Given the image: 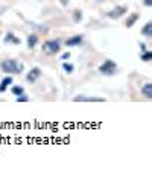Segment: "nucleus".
Masks as SVG:
<instances>
[{
  "instance_id": "1",
  "label": "nucleus",
  "mask_w": 152,
  "mask_h": 178,
  "mask_svg": "<svg viewBox=\"0 0 152 178\" xmlns=\"http://www.w3.org/2000/svg\"><path fill=\"white\" fill-rule=\"evenodd\" d=\"M0 69H2L3 73L6 75H17V73H22L23 70V64H20L17 59H3L2 62H0Z\"/></svg>"
},
{
  "instance_id": "2",
  "label": "nucleus",
  "mask_w": 152,
  "mask_h": 178,
  "mask_svg": "<svg viewBox=\"0 0 152 178\" xmlns=\"http://www.w3.org/2000/svg\"><path fill=\"white\" fill-rule=\"evenodd\" d=\"M99 72L102 75H106V76H111L117 72V64L113 61V59H105L100 65H99Z\"/></svg>"
},
{
  "instance_id": "3",
  "label": "nucleus",
  "mask_w": 152,
  "mask_h": 178,
  "mask_svg": "<svg viewBox=\"0 0 152 178\" xmlns=\"http://www.w3.org/2000/svg\"><path fill=\"white\" fill-rule=\"evenodd\" d=\"M59 49H61V46H59L58 40H47V41L43 43V50L47 55H55V53L59 52Z\"/></svg>"
},
{
  "instance_id": "4",
  "label": "nucleus",
  "mask_w": 152,
  "mask_h": 178,
  "mask_svg": "<svg viewBox=\"0 0 152 178\" xmlns=\"http://www.w3.org/2000/svg\"><path fill=\"white\" fill-rule=\"evenodd\" d=\"M73 101H75V102H105V99H103V98H96V96H82V95L75 96V98H73Z\"/></svg>"
},
{
  "instance_id": "5",
  "label": "nucleus",
  "mask_w": 152,
  "mask_h": 178,
  "mask_svg": "<svg viewBox=\"0 0 152 178\" xmlns=\"http://www.w3.org/2000/svg\"><path fill=\"white\" fill-rule=\"evenodd\" d=\"M126 11H128L126 6H117V8H114L113 11L108 12V17H110V18H120L123 14H126Z\"/></svg>"
},
{
  "instance_id": "6",
  "label": "nucleus",
  "mask_w": 152,
  "mask_h": 178,
  "mask_svg": "<svg viewBox=\"0 0 152 178\" xmlns=\"http://www.w3.org/2000/svg\"><path fill=\"white\" fill-rule=\"evenodd\" d=\"M82 40H84V37H82V35H73V37H70V38H67V40H66V46H69V47L79 46V44L82 43Z\"/></svg>"
},
{
  "instance_id": "7",
  "label": "nucleus",
  "mask_w": 152,
  "mask_h": 178,
  "mask_svg": "<svg viewBox=\"0 0 152 178\" xmlns=\"http://www.w3.org/2000/svg\"><path fill=\"white\" fill-rule=\"evenodd\" d=\"M41 76V70H40V67H34L29 73H28V76H26V79L32 84V82H35L38 78Z\"/></svg>"
},
{
  "instance_id": "8",
  "label": "nucleus",
  "mask_w": 152,
  "mask_h": 178,
  "mask_svg": "<svg viewBox=\"0 0 152 178\" xmlns=\"http://www.w3.org/2000/svg\"><path fill=\"white\" fill-rule=\"evenodd\" d=\"M141 95H143L146 99H152V84H150V82H146V84L141 87Z\"/></svg>"
},
{
  "instance_id": "9",
  "label": "nucleus",
  "mask_w": 152,
  "mask_h": 178,
  "mask_svg": "<svg viewBox=\"0 0 152 178\" xmlns=\"http://www.w3.org/2000/svg\"><path fill=\"white\" fill-rule=\"evenodd\" d=\"M11 84H12V76H11V75H8L6 78H3V79H2V82H0V93L6 92V87H9Z\"/></svg>"
},
{
  "instance_id": "10",
  "label": "nucleus",
  "mask_w": 152,
  "mask_h": 178,
  "mask_svg": "<svg viewBox=\"0 0 152 178\" xmlns=\"http://www.w3.org/2000/svg\"><path fill=\"white\" fill-rule=\"evenodd\" d=\"M137 20H138V14H137V12H132V14L128 17L126 23H125V25H126V28H132V26L135 25V22H137Z\"/></svg>"
},
{
  "instance_id": "11",
  "label": "nucleus",
  "mask_w": 152,
  "mask_h": 178,
  "mask_svg": "<svg viewBox=\"0 0 152 178\" xmlns=\"http://www.w3.org/2000/svg\"><path fill=\"white\" fill-rule=\"evenodd\" d=\"M141 35H144V37H152V22H147V23L143 26Z\"/></svg>"
},
{
  "instance_id": "12",
  "label": "nucleus",
  "mask_w": 152,
  "mask_h": 178,
  "mask_svg": "<svg viewBox=\"0 0 152 178\" xmlns=\"http://www.w3.org/2000/svg\"><path fill=\"white\" fill-rule=\"evenodd\" d=\"M37 43H38V35L37 34H31L29 37H28V47H35L37 46Z\"/></svg>"
},
{
  "instance_id": "13",
  "label": "nucleus",
  "mask_w": 152,
  "mask_h": 178,
  "mask_svg": "<svg viewBox=\"0 0 152 178\" xmlns=\"http://www.w3.org/2000/svg\"><path fill=\"white\" fill-rule=\"evenodd\" d=\"M5 43H14V44H20V40L14 37L12 32H8L6 37H5Z\"/></svg>"
},
{
  "instance_id": "14",
  "label": "nucleus",
  "mask_w": 152,
  "mask_h": 178,
  "mask_svg": "<svg viewBox=\"0 0 152 178\" xmlns=\"http://www.w3.org/2000/svg\"><path fill=\"white\" fill-rule=\"evenodd\" d=\"M11 92H12V95H14V96H20V95H23V93H25V88H23L22 85H12Z\"/></svg>"
},
{
  "instance_id": "15",
  "label": "nucleus",
  "mask_w": 152,
  "mask_h": 178,
  "mask_svg": "<svg viewBox=\"0 0 152 178\" xmlns=\"http://www.w3.org/2000/svg\"><path fill=\"white\" fill-rule=\"evenodd\" d=\"M62 69H64V72H67V73H72V72L75 70V65H73V64H70V62H66V61H64V64H62Z\"/></svg>"
},
{
  "instance_id": "16",
  "label": "nucleus",
  "mask_w": 152,
  "mask_h": 178,
  "mask_svg": "<svg viewBox=\"0 0 152 178\" xmlns=\"http://www.w3.org/2000/svg\"><path fill=\"white\" fill-rule=\"evenodd\" d=\"M81 20H82V12H81V9H76V11H75V14H73V22L79 23Z\"/></svg>"
},
{
  "instance_id": "17",
  "label": "nucleus",
  "mask_w": 152,
  "mask_h": 178,
  "mask_svg": "<svg viewBox=\"0 0 152 178\" xmlns=\"http://www.w3.org/2000/svg\"><path fill=\"white\" fill-rule=\"evenodd\" d=\"M143 61H150L152 59V52H149V50H144L143 53H141V56H140Z\"/></svg>"
},
{
  "instance_id": "18",
  "label": "nucleus",
  "mask_w": 152,
  "mask_h": 178,
  "mask_svg": "<svg viewBox=\"0 0 152 178\" xmlns=\"http://www.w3.org/2000/svg\"><path fill=\"white\" fill-rule=\"evenodd\" d=\"M15 101H17V102H28L29 98L25 96V93H23V95H20V96H15Z\"/></svg>"
},
{
  "instance_id": "19",
  "label": "nucleus",
  "mask_w": 152,
  "mask_h": 178,
  "mask_svg": "<svg viewBox=\"0 0 152 178\" xmlns=\"http://www.w3.org/2000/svg\"><path fill=\"white\" fill-rule=\"evenodd\" d=\"M69 58H70V53H69V52H67V53H62V55H61V59H62V61H67Z\"/></svg>"
},
{
  "instance_id": "20",
  "label": "nucleus",
  "mask_w": 152,
  "mask_h": 178,
  "mask_svg": "<svg viewBox=\"0 0 152 178\" xmlns=\"http://www.w3.org/2000/svg\"><path fill=\"white\" fill-rule=\"evenodd\" d=\"M144 6H152V0H143Z\"/></svg>"
},
{
  "instance_id": "21",
  "label": "nucleus",
  "mask_w": 152,
  "mask_h": 178,
  "mask_svg": "<svg viewBox=\"0 0 152 178\" xmlns=\"http://www.w3.org/2000/svg\"><path fill=\"white\" fill-rule=\"evenodd\" d=\"M140 49L144 52V50H146V44H143V43H141V44H140Z\"/></svg>"
}]
</instances>
